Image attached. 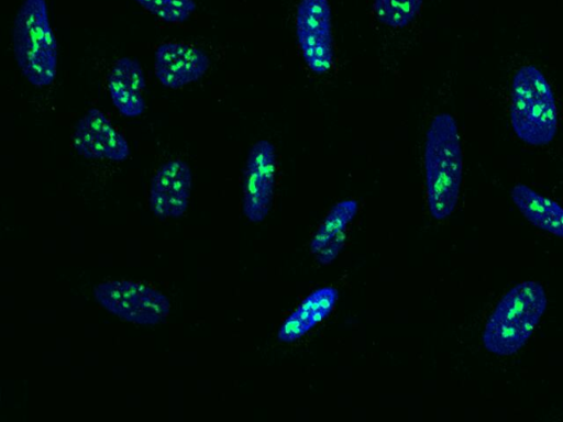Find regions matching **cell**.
<instances>
[{"instance_id": "cell-2", "label": "cell", "mask_w": 563, "mask_h": 422, "mask_svg": "<svg viewBox=\"0 0 563 422\" xmlns=\"http://www.w3.org/2000/svg\"><path fill=\"white\" fill-rule=\"evenodd\" d=\"M548 306L544 287L534 280L511 287L490 313L482 335L484 347L497 356L519 352L531 337Z\"/></svg>"}, {"instance_id": "cell-10", "label": "cell", "mask_w": 563, "mask_h": 422, "mask_svg": "<svg viewBox=\"0 0 563 422\" xmlns=\"http://www.w3.org/2000/svg\"><path fill=\"white\" fill-rule=\"evenodd\" d=\"M358 204L353 199L338 202L318 227L310 244L312 253H318L329 241L343 232L357 213Z\"/></svg>"}, {"instance_id": "cell-7", "label": "cell", "mask_w": 563, "mask_h": 422, "mask_svg": "<svg viewBox=\"0 0 563 422\" xmlns=\"http://www.w3.org/2000/svg\"><path fill=\"white\" fill-rule=\"evenodd\" d=\"M208 67L205 52L187 44L165 43L155 52V74L167 88L178 89L198 80Z\"/></svg>"}, {"instance_id": "cell-1", "label": "cell", "mask_w": 563, "mask_h": 422, "mask_svg": "<svg viewBox=\"0 0 563 422\" xmlns=\"http://www.w3.org/2000/svg\"><path fill=\"white\" fill-rule=\"evenodd\" d=\"M423 160L430 213L435 220H444L456 208L463 179L461 137L450 113H439L430 122Z\"/></svg>"}, {"instance_id": "cell-9", "label": "cell", "mask_w": 563, "mask_h": 422, "mask_svg": "<svg viewBox=\"0 0 563 422\" xmlns=\"http://www.w3.org/2000/svg\"><path fill=\"white\" fill-rule=\"evenodd\" d=\"M510 197L532 225L563 238V207L556 201L523 184L514 186Z\"/></svg>"}, {"instance_id": "cell-17", "label": "cell", "mask_w": 563, "mask_h": 422, "mask_svg": "<svg viewBox=\"0 0 563 422\" xmlns=\"http://www.w3.org/2000/svg\"><path fill=\"white\" fill-rule=\"evenodd\" d=\"M114 107L125 116H137L145 108L141 92L124 90L118 95L111 96Z\"/></svg>"}, {"instance_id": "cell-3", "label": "cell", "mask_w": 563, "mask_h": 422, "mask_svg": "<svg viewBox=\"0 0 563 422\" xmlns=\"http://www.w3.org/2000/svg\"><path fill=\"white\" fill-rule=\"evenodd\" d=\"M510 122L515 134L533 146L550 144L558 131V110L552 88L533 65L521 66L511 82Z\"/></svg>"}, {"instance_id": "cell-21", "label": "cell", "mask_w": 563, "mask_h": 422, "mask_svg": "<svg viewBox=\"0 0 563 422\" xmlns=\"http://www.w3.org/2000/svg\"><path fill=\"white\" fill-rule=\"evenodd\" d=\"M191 189V173L189 166L185 163L180 171L173 179L172 188L168 193L188 198Z\"/></svg>"}, {"instance_id": "cell-11", "label": "cell", "mask_w": 563, "mask_h": 422, "mask_svg": "<svg viewBox=\"0 0 563 422\" xmlns=\"http://www.w3.org/2000/svg\"><path fill=\"white\" fill-rule=\"evenodd\" d=\"M423 0H374L377 20L389 27L402 29L419 13Z\"/></svg>"}, {"instance_id": "cell-5", "label": "cell", "mask_w": 563, "mask_h": 422, "mask_svg": "<svg viewBox=\"0 0 563 422\" xmlns=\"http://www.w3.org/2000/svg\"><path fill=\"white\" fill-rule=\"evenodd\" d=\"M296 33L309 69L317 75L325 74L333 62L331 8L328 0H300Z\"/></svg>"}, {"instance_id": "cell-18", "label": "cell", "mask_w": 563, "mask_h": 422, "mask_svg": "<svg viewBox=\"0 0 563 422\" xmlns=\"http://www.w3.org/2000/svg\"><path fill=\"white\" fill-rule=\"evenodd\" d=\"M101 140L104 146V155L108 159L120 162L129 156L128 142L112 126L101 136Z\"/></svg>"}, {"instance_id": "cell-15", "label": "cell", "mask_w": 563, "mask_h": 422, "mask_svg": "<svg viewBox=\"0 0 563 422\" xmlns=\"http://www.w3.org/2000/svg\"><path fill=\"white\" fill-rule=\"evenodd\" d=\"M95 295L100 304L118 315L123 301V282L107 281L98 285Z\"/></svg>"}, {"instance_id": "cell-12", "label": "cell", "mask_w": 563, "mask_h": 422, "mask_svg": "<svg viewBox=\"0 0 563 422\" xmlns=\"http://www.w3.org/2000/svg\"><path fill=\"white\" fill-rule=\"evenodd\" d=\"M140 289V301L125 320L143 325H153L164 320L169 312L167 298L142 284Z\"/></svg>"}, {"instance_id": "cell-13", "label": "cell", "mask_w": 563, "mask_h": 422, "mask_svg": "<svg viewBox=\"0 0 563 422\" xmlns=\"http://www.w3.org/2000/svg\"><path fill=\"white\" fill-rule=\"evenodd\" d=\"M145 10L168 23L185 22L196 10L194 0H134Z\"/></svg>"}, {"instance_id": "cell-23", "label": "cell", "mask_w": 563, "mask_h": 422, "mask_svg": "<svg viewBox=\"0 0 563 422\" xmlns=\"http://www.w3.org/2000/svg\"><path fill=\"white\" fill-rule=\"evenodd\" d=\"M150 202L154 214L164 220L169 216L167 195L151 190Z\"/></svg>"}, {"instance_id": "cell-14", "label": "cell", "mask_w": 563, "mask_h": 422, "mask_svg": "<svg viewBox=\"0 0 563 422\" xmlns=\"http://www.w3.org/2000/svg\"><path fill=\"white\" fill-rule=\"evenodd\" d=\"M74 146L77 153L86 158L106 157L101 137L89 130L84 119L77 123L74 134Z\"/></svg>"}, {"instance_id": "cell-16", "label": "cell", "mask_w": 563, "mask_h": 422, "mask_svg": "<svg viewBox=\"0 0 563 422\" xmlns=\"http://www.w3.org/2000/svg\"><path fill=\"white\" fill-rule=\"evenodd\" d=\"M113 68L124 79L130 90L141 92L145 87V79L139 62L129 57L120 58Z\"/></svg>"}, {"instance_id": "cell-6", "label": "cell", "mask_w": 563, "mask_h": 422, "mask_svg": "<svg viewBox=\"0 0 563 422\" xmlns=\"http://www.w3.org/2000/svg\"><path fill=\"white\" fill-rule=\"evenodd\" d=\"M276 180V151L267 140L257 141L250 149L243 178V212L252 222L268 214Z\"/></svg>"}, {"instance_id": "cell-24", "label": "cell", "mask_w": 563, "mask_h": 422, "mask_svg": "<svg viewBox=\"0 0 563 422\" xmlns=\"http://www.w3.org/2000/svg\"><path fill=\"white\" fill-rule=\"evenodd\" d=\"M168 200L169 216H180L187 209L188 198L179 197L173 193H166Z\"/></svg>"}, {"instance_id": "cell-4", "label": "cell", "mask_w": 563, "mask_h": 422, "mask_svg": "<svg viewBox=\"0 0 563 422\" xmlns=\"http://www.w3.org/2000/svg\"><path fill=\"white\" fill-rule=\"evenodd\" d=\"M13 52L24 77L34 86L53 82L57 68V43L45 0H24L13 24Z\"/></svg>"}, {"instance_id": "cell-8", "label": "cell", "mask_w": 563, "mask_h": 422, "mask_svg": "<svg viewBox=\"0 0 563 422\" xmlns=\"http://www.w3.org/2000/svg\"><path fill=\"white\" fill-rule=\"evenodd\" d=\"M336 300L338 291L332 287L314 290L284 321L278 338L286 343L298 340L331 313Z\"/></svg>"}, {"instance_id": "cell-22", "label": "cell", "mask_w": 563, "mask_h": 422, "mask_svg": "<svg viewBox=\"0 0 563 422\" xmlns=\"http://www.w3.org/2000/svg\"><path fill=\"white\" fill-rule=\"evenodd\" d=\"M82 119L89 130L100 137L112 126L104 113L96 108L90 109Z\"/></svg>"}, {"instance_id": "cell-20", "label": "cell", "mask_w": 563, "mask_h": 422, "mask_svg": "<svg viewBox=\"0 0 563 422\" xmlns=\"http://www.w3.org/2000/svg\"><path fill=\"white\" fill-rule=\"evenodd\" d=\"M345 242V233L344 231L329 241L318 253L317 259L320 264L327 265L331 263L343 248Z\"/></svg>"}, {"instance_id": "cell-19", "label": "cell", "mask_w": 563, "mask_h": 422, "mask_svg": "<svg viewBox=\"0 0 563 422\" xmlns=\"http://www.w3.org/2000/svg\"><path fill=\"white\" fill-rule=\"evenodd\" d=\"M185 162L176 159L170 160L167 164L163 165L161 169L155 174L151 190L162 193H168L172 188L173 179L177 176V174L183 168Z\"/></svg>"}]
</instances>
